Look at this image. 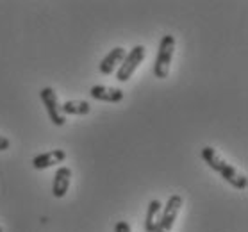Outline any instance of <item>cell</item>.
Wrapping results in <instances>:
<instances>
[{"label":"cell","mask_w":248,"mask_h":232,"mask_svg":"<svg viewBox=\"0 0 248 232\" xmlns=\"http://www.w3.org/2000/svg\"><path fill=\"white\" fill-rule=\"evenodd\" d=\"M200 155H202L203 161L209 164V168H213L215 171H218L231 186H234L236 189H247V186H248L247 175L239 173V171H237L232 164L227 163L225 159L221 157L213 147H203Z\"/></svg>","instance_id":"6da1fadb"},{"label":"cell","mask_w":248,"mask_h":232,"mask_svg":"<svg viewBox=\"0 0 248 232\" xmlns=\"http://www.w3.org/2000/svg\"><path fill=\"white\" fill-rule=\"evenodd\" d=\"M173 52H175V36L166 34L161 38L159 41V50L157 57H155V62H154V75L157 79H166L170 74V64H171V59H173Z\"/></svg>","instance_id":"7a4b0ae2"},{"label":"cell","mask_w":248,"mask_h":232,"mask_svg":"<svg viewBox=\"0 0 248 232\" xmlns=\"http://www.w3.org/2000/svg\"><path fill=\"white\" fill-rule=\"evenodd\" d=\"M145 56H147V48L143 45H136L129 54H125V59L122 61L118 70H116V79H118L120 82H127V80L134 75L138 66L145 61Z\"/></svg>","instance_id":"3957f363"},{"label":"cell","mask_w":248,"mask_h":232,"mask_svg":"<svg viewBox=\"0 0 248 232\" xmlns=\"http://www.w3.org/2000/svg\"><path fill=\"white\" fill-rule=\"evenodd\" d=\"M40 98L43 106L46 108V113L50 116L52 124L56 125V127H62V125L66 124V114L62 113V104L59 102L54 88H43L40 91Z\"/></svg>","instance_id":"277c9868"},{"label":"cell","mask_w":248,"mask_h":232,"mask_svg":"<svg viewBox=\"0 0 248 232\" xmlns=\"http://www.w3.org/2000/svg\"><path fill=\"white\" fill-rule=\"evenodd\" d=\"M182 207V197L181 195H171L168 198V204L163 207V215H161V220H159L157 229L154 232H170L173 229L175 221H177V216L181 213Z\"/></svg>","instance_id":"5b68a950"},{"label":"cell","mask_w":248,"mask_h":232,"mask_svg":"<svg viewBox=\"0 0 248 232\" xmlns=\"http://www.w3.org/2000/svg\"><path fill=\"white\" fill-rule=\"evenodd\" d=\"M90 95L95 98V100H100V102H109V104H118L124 100V90L120 88H111V86H104V84H96L90 90Z\"/></svg>","instance_id":"8992f818"},{"label":"cell","mask_w":248,"mask_h":232,"mask_svg":"<svg viewBox=\"0 0 248 232\" xmlns=\"http://www.w3.org/2000/svg\"><path fill=\"white\" fill-rule=\"evenodd\" d=\"M70 182H72V170L68 166L57 168L54 175V184H52V195L56 198H64L70 189Z\"/></svg>","instance_id":"52a82bcc"},{"label":"cell","mask_w":248,"mask_h":232,"mask_svg":"<svg viewBox=\"0 0 248 232\" xmlns=\"http://www.w3.org/2000/svg\"><path fill=\"white\" fill-rule=\"evenodd\" d=\"M66 159V152L57 148V150H50V152L40 154L32 159V166L36 170H46V168H52L56 164H61L62 161Z\"/></svg>","instance_id":"ba28073f"},{"label":"cell","mask_w":248,"mask_h":232,"mask_svg":"<svg viewBox=\"0 0 248 232\" xmlns=\"http://www.w3.org/2000/svg\"><path fill=\"white\" fill-rule=\"evenodd\" d=\"M124 59H125V48H124V46H114L113 50L109 52L108 56L100 61V64H98L100 74L102 75L114 74V68H118Z\"/></svg>","instance_id":"9c48e42d"},{"label":"cell","mask_w":248,"mask_h":232,"mask_svg":"<svg viewBox=\"0 0 248 232\" xmlns=\"http://www.w3.org/2000/svg\"><path fill=\"white\" fill-rule=\"evenodd\" d=\"M161 215H163V204H161V200H157V198L150 200L147 209V216H145V232H154L157 229Z\"/></svg>","instance_id":"30bf717a"},{"label":"cell","mask_w":248,"mask_h":232,"mask_svg":"<svg viewBox=\"0 0 248 232\" xmlns=\"http://www.w3.org/2000/svg\"><path fill=\"white\" fill-rule=\"evenodd\" d=\"M90 111H91V106L86 100H66V102L62 104V113L64 114L84 116V114H90Z\"/></svg>","instance_id":"8fae6325"},{"label":"cell","mask_w":248,"mask_h":232,"mask_svg":"<svg viewBox=\"0 0 248 232\" xmlns=\"http://www.w3.org/2000/svg\"><path fill=\"white\" fill-rule=\"evenodd\" d=\"M114 232H132V229H130L129 221H118L114 225Z\"/></svg>","instance_id":"7c38bea8"},{"label":"cell","mask_w":248,"mask_h":232,"mask_svg":"<svg viewBox=\"0 0 248 232\" xmlns=\"http://www.w3.org/2000/svg\"><path fill=\"white\" fill-rule=\"evenodd\" d=\"M9 147H11V141H9V139H7L6 136H0V152L7 150Z\"/></svg>","instance_id":"4fadbf2b"},{"label":"cell","mask_w":248,"mask_h":232,"mask_svg":"<svg viewBox=\"0 0 248 232\" xmlns=\"http://www.w3.org/2000/svg\"><path fill=\"white\" fill-rule=\"evenodd\" d=\"M0 232H4V229H2V227H0Z\"/></svg>","instance_id":"5bb4252c"}]
</instances>
